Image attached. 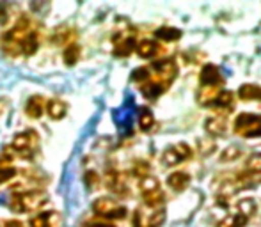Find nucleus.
Returning a JSON list of instances; mask_svg holds the SVG:
<instances>
[{"label":"nucleus","instance_id":"1","mask_svg":"<svg viewBox=\"0 0 261 227\" xmlns=\"http://www.w3.org/2000/svg\"><path fill=\"white\" fill-rule=\"evenodd\" d=\"M46 203V193L41 190H32V192H25L20 195H14L11 201V208L16 213H25V211L38 210L39 206Z\"/></svg>","mask_w":261,"mask_h":227},{"label":"nucleus","instance_id":"2","mask_svg":"<svg viewBox=\"0 0 261 227\" xmlns=\"http://www.w3.org/2000/svg\"><path fill=\"white\" fill-rule=\"evenodd\" d=\"M234 133L244 138L261 137V116L244 112L234 121Z\"/></svg>","mask_w":261,"mask_h":227},{"label":"nucleus","instance_id":"3","mask_svg":"<svg viewBox=\"0 0 261 227\" xmlns=\"http://www.w3.org/2000/svg\"><path fill=\"white\" fill-rule=\"evenodd\" d=\"M93 210L96 215L105 218H110V220H121V218L126 217V208L119 206L114 199H98L96 203L93 204Z\"/></svg>","mask_w":261,"mask_h":227},{"label":"nucleus","instance_id":"4","mask_svg":"<svg viewBox=\"0 0 261 227\" xmlns=\"http://www.w3.org/2000/svg\"><path fill=\"white\" fill-rule=\"evenodd\" d=\"M190 155H192V151H190L189 146H187L185 142H179V144L171 146V148L164 153L162 162H164V165L172 167V165H178V163L185 162Z\"/></svg>","mask_w":261,"mask_h":227},{"label":"nucleus","instance_id":"5","mask_svg":"<svg viewBox=\"0 0 261 227\" xmlns=\"http://www.w3.org/2000/svg\"><path fill=\"white\" fill-rule=\"evenodd\" d=\"M201 87H208V89H217L222 83V76H220L219 69L213 64H206L201 71Z\"/></svg>","mask_w":261,"mask_h":227},{"label":"nucleus","instance_id":"6","mask_svg":"<svg viewBox=\"0 0 261 227\" xmlns=\"http://www.w3.org/2000/svg\"><path fill=\"white\" fill-rule=\"evenodd\" d=\"M36 142H38L36 131H23V133H18L16 137H14L13 148L16 149V151L23 153V151H29L32 146H36Z\"/></svg>","mask_w":261,"mask_h":227},{"label":"nucleus","instance_id":"7","mask_svg":"<svg viewBox=\"0 0 261 227\" xmlns=\"http://www.w3.org/2000/svg\"><path fill=\"white\" fill-rule=\"evenodd\" d=\"M153 68L156 69V75L160 76L162 80H165V83L171 82L176 76V64L172 59H164V61H158L153 64Z\"/></svg>","mask_w":261,"mask_h":227},{"label":"nucleus","instance_id":"8","mask_svg":"<svg viewBox=\"0 0 261 227\" xmlns=\"http://www.w3.org/2000/svg\"><path fill=\"white\" fill-rule=\"evenodd\" d=\"M167 183L172 190H176V192H183V190L190 185V176L187 174V172H174V174L169 176Z\"/></svg>","mask_w":261,"mask_h":227},{"label":"nucleus","instance_id":"9","mask_svg":"<svg viewBox=\"0 0 261 227\" xmlns=\"http://www.w3.org/2000/svg\"><path fill=\"white\" fill-rule=\"evenodd\" d=\"M204 128H206V131L210 135H215V137L224 135L226 133V119H224L222 116L210 117L206 123H204Z\"/></svg>","mask_w":261,"mask_h":227},{"label":"nucleus","instance_id":"10","mask_svg":"<svg viewBox=\"0 0 261 227\" xmlns=\"http://www.w3.org/2000/svg\"><path fill=\"white\" fill-rule=\"evenodd\" d=\"M238 96H240V100H244V101H251V100L259 101L261 100V87L256 86V83H245V86H242L240 91H238Z\"/></svg>","mask_w":261,"mask_h":227},{"label":"nucleus","instance_id":"11","mask_svg":"<svg viewBox=\"0 0 261 227\" xmlns=\"http://www.w3.org/2000/svg\"><path fill=\"white\" fill-rule=\"evenodd\" d=\"M43 110H45V100H41L39 96H32L31 100L27 101V116L29 117H41Z\"/></svg>","mask_w":261,"mask_h":227},{"label":"nucleus","instance_id":"12","mask_svg":"<svg viewBox=\"0 0 261 227\" xmlns=\"http://www.w3.org/2000/svg\"><path fill=\"white\" fill-rule=\"evenodd\" d=\"M38 38H36V34H27L23 39L20 41V52L25 53V55H32V53H36V50H38Z\"/></svg>","mask_w":261,"mask_h":227},{"label":"nucleus","instance_id":"13","mask_svg":"<svg viewBox=\"0 0 261 227\" xmlns=\"http://www.w3.org/2000/svg\"><path fill=\"white\" fill-rule=\"evenodd\" d=\"M46 112H48V116L52 119H61L66 114V103L61 100H50L46 103Z\"/></svg>","mask_w":261,"mask_h":227},{"label":"nucleus","instance_id":"14","mask_svg":"<svg viewBox=\"0 0 261 227\" xmlns=\"http://www.w3.org/2000/svg\"><path fill=\"white\" fill-rule=\"evenodd\" d=\"M135 50H137V53L141 57L148 59V57H153L156 53L158 46L155 41H149V39H144V41H141L137 46H135Z\"/></svg>","mask_w":261,"mask_h":227},{"label":"nucleus","instance_id":"15","mask_svg":"<svg viewBox=\"0 0 261 227\" xmlns=\"http://www.w3.org/2000/svg\"><path fill=\"white\" fill-rule=\"evenodd\" d=\"M134 50H135V39L128 38V39H124V41L117 43L116 50H114V55L116 57H128Z\"/></svg>","mask_w":261,"mask_h":227},{"label":"nucleus","instance_id":"16","mask_svg":"<svg viewBox=\"0 0 261 227\" xmlns=\"http://www.w3.org/2000/svg\"><path fill=\"white\" fill-rule=\"evenodd\" d=\"M55 218L54 211H48V213H39L36 217L31 218V227H54L52 220Z\"/></svg>","mask_w":261,"mask_h":227},{"label":"nucleus","instance_id":"17","mask_svg":"<svg viewBox=\"0 0 261 227\" xmlns=\"http://www.w3.org/2000/svg\"><path fill=\"white\" fill-rule=\"evenodd\" d=\"M165 87L167 86H164V83H160V82L146 83V86H142V94H144L146 98H149V100H153V98L160 96V94L164 93Z\"/></svg>","mask_w":261,"mask_h":227},{"label":"nucleus","instance_id":"18","mask_svg":"<svg viewBox=\"0 0 261 227\" xmlns=\"http://www.w3.org/2000/svg\"><path fill=\"white\" fill-rule=\"evenodd\" d=\"M249 218H245L244 215L240 213H234V215H229V217H226L222 222H219V227H244L247 224Z\"/></svg>","mask_w":261,"mask_h":227},{"label":"nucleus","instance_id":"19","mask_svg":"<svg viewBox=\"0 0 261 227\" xmlns=\"http://www.w3.org/2000/svg\"><path fill=\"white\" fill-rule=\"evenodd\" d=\"M231 103H233V93H231V91H222V93L217 94L215 100H213L210 105L219 107V108H226V107H229Z\"/></svg>","mask_w":261,"mask_h":227},{"label":"nucleus","instance_id":"20","mask_svg":"<svg viewBox=\"0 0 261 227\" xmlns=\"http://www.w3.org/2000/svg\"><path fill=\"white\" fill-rule=\"evenodd\" d=\"M158 39H165V41H174V39H178L179 36H181V32L178 31V29H172V27H162L158 29L155 32Z\"/></svg>","mask_w":261,"mask_h":227},{"label":"nucleus","instance_id":"21","mask_svg":"<svg viewBox=\"0 0 261 227\" xmlns=\"http://www.w3.org/2000/svg\"><path fill=\"white\" fill-rule=\"evenodd\" d=\"M153 123H155V119H153L151 110H149V108H141V114H139V126L144 131H148V130H151Z\"/></svg>","mask_w":261,"mask_h":227},{"label":"nucleus","instance_id":"22","mask_svg":"<svg viewBox=\"0 0 261 227\" xmlns=\"http://www.w3.org/2000/svg\"><path fill=\"white\" fill-rule=\"evenodd\" d=\"M245 169L247 172H252V174H259L261 172V153H254L247 158L245 162Z\"/></svg>","mask_w":261,"mask_h":227},{"label":"nucleus","instance_id":"23","mask_svg":"<svg viewBox=\"0 0 261 227\" xmlns=\"http://www.w3.org/2000/svg\"><path fill=\"white\" fill-rule=\"evenodd\" d=\"M141 190L142 193H151V192H156L160 190V185H158V179L156 178H151V176H146L144 179L141 181Z\"/></svg>","mask_w":261,"mask_h":227},{"label":"nucleus","instance_id":"24","mask_svg":"<svg viewBox=\"0 0 261 227\" xmlns=\"http://www.w3.org/2000/svg\"><path fill=\"white\" fill-rule=\"evenodd\" d=\"M144 203L148 204V206H151V208L162 206V204H164V193H162V190H156V192H151V193H146Z\"/></svg>","mask_w":261,"mask_h":227},{"label":"nucleus","instance_id":"25","mask_svg":"<svg viewBox=\"0 0 261 227\" xmlns=\"http://www.w3.org/2000/svg\"><path fill=\"white\" fill-rule=\"evenodd\" d=\"M79 55H80V48L76 45H69L64 52V62L68 66H73L76 61H79Z\"/></svg>","mask_w":261,"mask_h":227},{"label":"nucleus","instance_id":"26","mask_svg":"<svg viewBox=\"0 0 261 227\" xmlns=\"http://www.w3.org/2000/svg\"><path fill=\"white\" fill-rule=\"evenodd\" d=\"M238 210H240V215H244L245 218H249L252 213H254L256 204L252 203L251 199H242L240 203H238Z\"/></svg>","mask_w":261,"mask_h":227},{"label":"nucleus","instance_id":"27","mask_svg":"<svg viewBox=\"0 0 261 227\" xmlns=\"http://www.w3.org/2000/svg\"><path fill=\"white\" fill-rule=\"evenodd\" d=\"M240 153H242L240 148H237V146H229V148L222 153V156H220V162H231V160L238 158Z\"/></svg>","mask_w":261,"mask_h":227},{"label":"nucleus","instance_id":"28","mask_svg":"<svg viewBox=\"0 0 261 227\" xmlns=\"http://www.w3.org/2000/svg\"><path fill=\"white\" fill-rule=\"evenodd\" d=\"M164 220H165V211L160 210L151 215V218H149V222H148V227H160Z\"/></svg>","mask_w":261,"mask_h":227},{"label":"nucleus","instance_id":"29","mask_svg":"<svg viewBox=\"0 0 261 227\" xmlns=\"http://www.w3.org/2000/svg\"><path fill=\"white\" fill-rule=\"evenodd\" d=\"M14 176H16V169H13V167H2V169H0V185L9 181V179H13Z\"/></svg>","mask_w":261,"mask_h":227},{"label":"nucleus","instance_id":"30","mask_svg":"<svg viewBox=\"0 0 261 227\" xmlns=\"http://www.w3.org/2000/svg\"><path fill=\"white\" fill-rule=\"evenodd\" d=\"M132 78L137 80V82H142V80L149 78V71H148V69H146V68H139V69H135V71H134V75H132Z\"/></svg>","mask_w":261,"mask_h":227},{"label":"nucleus","instance_id":"31","mask_svg":"<svg viewBox=\"0 0 261 227\" xmlns=\"http://www.w3.org/2000/svg\"><path fill=\"white\" fill-rule=\"evenodd\" d=\"M86 181H87V183H91V186H93V183H96V181H98L96 174H94V172H89V174L86 176Z\"/></svg>","mask_w":261,"mask_h":227},{"label":"nucleus","instance_id":"32","mask_svg":"<svg viewBox=\"0 0 261 227\" xmlns=\"http://www.w3.org/2000/svg\"><path fill=\"white\" fill-rule=\"evenodd\" d=\"M6 227H25V225L18 220H9V222H6Z\"/></svg>","mask_w":261,"mask_h":227},{"label":"nucleus","instance_id":"33","mask_svg":"<svg viewBox=\"0 0 261 227\" xmlns=\"http://www.w3.org/2000/svg\"><path fill=\"white\" fill-rule=\"evenodd\" d=\"M91 227H112V225H91Z\"/></svg>","mask_w":261,"mask_h":227}]
</instances>
